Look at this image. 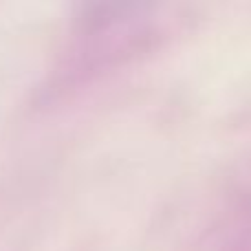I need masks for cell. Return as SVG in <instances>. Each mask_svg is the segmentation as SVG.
I'll list each match as a JSON object with an SVG mask.
<instances>
[{"mask_svg": "<svg viewBox=\"0 0 251 251\" xmlns=\"http://www.w3.org/2000/svg\"><path fill=\"white\" fill-rule=\"evenodd\" d=\"M190 11L178 4H88L75 18L57 66L62 93L93 86L174 40Z\"/></svg>", "mask_w": 251, "mask_h": 251, "instance_id": "6da1fadb", "label": "cell"}]
</instances>
